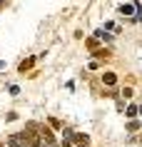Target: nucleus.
Masks as SVG:
<instances>
[{"mask_svg": "<svg viewBox=\"0 0 142 147\" xmlns=\"http://www.w3.org/2000/svg\"><path fill=\"white\" fill-rule=\"evenodd\" d=\"M17 135H20V145L23 147H38L40 145V135H35L32 130H23Z\"/></svg>", "mask_w": 142, "mask_h": 147, "instance_id": "nucleus-1", "label": "nucleus"}, {"mask_svg": "<svg viewBox=\"0 0 142 147\" xmlns=\"http://www.w3.org/2000/svg\"><path fill=\"white\" fill-rule=\"evenodd\" d=\"M72 147H87L90 145V137L87 135H82V132H72Z\"/></svg>", "mask_w": 142, "mask_h": 147, "instance_id": "nucleus-2", "label": "nucleus"}, {"mask_svg": "<svg viewBox=\"0 0 142 147\" xmlns=\"http://www.w3.org/2000/svg\"><path fill=\"white\" fill-rule=\"evenodd\" d=\"M5 145H8V147H23V145H20V135H17V132H15V135H8Z\"/></svg>", "mask_w": 142, "mask_h": 147, "instance_id": "nucleus-3", "label": "nucleus"}, {"mask_svg": "<svg viewBox=\"0 0 142 147\" xmlns=\"http://www.w3.org/2000/svg\"><path fill=\"white\" fill-rule=\"evenodd\" d=\"M32 65H35V57H28V60H23L20 65H17V70H20V72H25V70H30Z\"/></svg>", "mask_w": 142, "mask_h": 147, "instance_id": "nucleus-4", "label": "nucleus"}, {"mask_svg": "<svg viewBox=\"0 0 142 147\" xmlns=\"http://www.w3.org/2000/svg\"><path fill=\"white\" fill-rule=\"evenodd\" d=\"M102 82H105V85H115V82H117V75H115V72H105Z\"/></svg>", "mask_w": 142, "mask_h": 147, "instance_id": "nucleus-5", "label": "nucleus"}, {"mask_svg": "<svg viewBox=\"0 0 142 147\" xmlns=\"http://www.w3.org/2000/svg\"><path fill=\"white\" fill-rule=\"evenodd\" d=\"M140 127H142V125L137 122V120H130V125H127V130H130V132H137Z\"/></svg>", "mask_w": 142, "mask_h": 147, "instance_id": "nucleus-6", "label": "nucleus"}, {"mask_svg": "<svg viewBox=\"0 0 142 147\" xmlns=\"http://www.w3.org/2000/svg\"><path fill=\"white\" fill-rule=\"evenodd\" d=\"M107 55H110V50H105V47H97L95 50V57H107Z\"/></svg>", "mask_w": 142, "mask_h": 147, "instance_id": "nucleus-7", "label": "nucleus"}, {"mask_svg": "<svg viewBox=\"0 0 142 147\" xmlns=\"http://www.w3.org/2000/svg\"><path fill=\"white\" fill-rule=\"evenodd\" d=\"M120 13H122V15H132L135 8H132V5H122V8H120Z\"/></svg>", "mask_w": 142, "mask_h": 147, "instance_id": "nucleus-8", "label": "nucleus"}, {"mask_svg": "<svg viewBox=\"0 0 142 147\" xmlns=\"http://www.w3.org/2000/svg\"><path fill=\"white\" fill-rule=\"evenodd\" d=\"M97 45H100V40H97V38H90V40H87V47H90V50H97Z\"/></svg>", "mask_w": 142, "mask_h": 147, "instance_id": "nucleus-9", "label": "nucleus"}, {"mask_svg": "<svg viewBox=\"0 0 142 147\" xmlns=\"http://www.w3.org/2000/svg\"><path fill=\"white\" fill-rule=\"evenodd\" d=\"M95 35H97V40H112V35H107L105 30H97Z\"/></svg>", "mask_w": 142, "mask_h": 147, "instance_id": "nucleus-10", "label": "nucleus"}, {"mask_svg": "<svg viewBox=\"0 0 142 147\" xmlns=\"http://www.w3.org/2000/svg\"><path fill=\"white\" fill-rule=\"evenodd\" d=\"M137 115V107H135V105H130V107H127V117H135Z\"/></svg>", "mask_w": 142, "mask_h": 147, "instance_id": "nucleus-11", "label": "nucleus"}, {"mask_svg": "<svg viewBox=\"0 0 142 147\" xmlns=\"http://www.w3.org/2000/svg\"><path fill=\"white\" fill-rule=\"evenodd\" d=\"M47 122H50V127H60V120H55V117H50Z\"/></svg>", "mask_w": 142, "mask_h": 147, "instance_id": "nucleus-12", "label": "nucleus"}, {"mask_svg": "<svg viewBox=\"0 0 142 147\" xmlns=\"http://www.w3.org/2000/svg\"><path fill=\"white\" fill-rule=\"evenodd\" d=\"M122 97H132V87H125L122 90Z\"/></svg>", "mask_w": 142, "mask_h": 147, "instance_id": "nucleus-13", "label": "nucleus"}, {"mask_svg": "<svg viewBox=\"0 0 142 147\" xmlns=\"http://www.w3.org/2000/svg\"><path fill=\"white\" fill-rule=\"evenodd\" d=\"M137 112H140V115H142V105H140V107H137Z\"/></svg>", "mask_w": 142, "mask_h": 147, "instance_id": "nucleus-14", "label": "nucleus"}]
</instances>
